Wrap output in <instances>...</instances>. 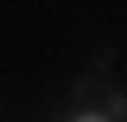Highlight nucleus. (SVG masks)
Returning <instances> with one entry per match:
<instances>
[{
	"mask_svg": "<svg viewBox=\"0 0 127 122\" xmlns=\"http://www.w3.org/2000/svg\"><path fill=\"white\" fill-rule=\"evenodd\" d=\"M83 122H103V117H83Z\"/></svg>",
	"mask_w": 127,
	"mask_h": 122,
	"instance_id": "1",
	"label": "nucleus"
}]
</instances>
